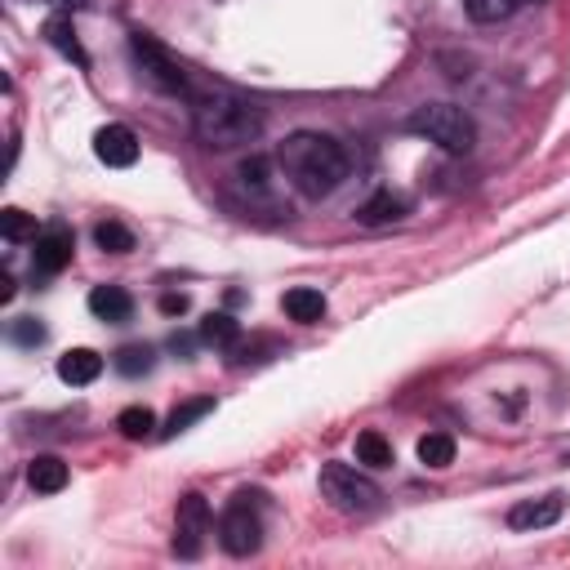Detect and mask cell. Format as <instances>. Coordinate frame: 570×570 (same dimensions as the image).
I'll list each match as a JSON object with an SVG mask.
<instances>
[{
    "label": "cell",
    "instance_id": "cell-1",
    "mask_svg": "<svg viewBox=\"0 0 570 570\" xmlns=\"http://www.w3.org/2000/svg\"><path fill=\"white\" fill-rule=\"evenodd\" d=\"M277 165H281V178L294 187L299 197L308 201H321L330 193H339L343 178H348V152L339 138L330 134H317V129H299L281 143L277 152Z\"/></svg>",
    "mask_w": 570,
    "mask_h": 570
},
{
    "label": "cell",
    "instance_id": "cell-2",
    "mask_svg": "<svg viewBox=\"0 0 570 570\" xmlns=\"http://www.w3.org/2000/svg\"><path fill=\"white\" fill-rule=\"evenodd\" d=\"M193 134L210 152H232L263 134V112L237 94H201L193 99Z\"/></svg>",
    "mask_w": 570,
    "mask_h": 570
},
{
    "label": "cell",
    "instance_id": "cell-3",
    "mask_svg": "<svg viewBox=\"0 0 570 570\" xmlns=\"http://www.w3.org/2000/svg\"><path fill=\"white\" fill-rule=\"evenodd\" d=\"M406 129L428 138V143H437L442 152H473V143H477L473 116L464 107H455V103H424V107H415Z\"/></svg>",
    "mask_w": 570,
    "mask_h": 570
},
{
    "label": "cell",
    "instance_id": "cell-4",
    "mask_svg": "<svg viewBox=\"0 0 570 570\" xmlns=\"http://www.w3.org/2000/svg\"><path fill=\"white\" fill-rule=\"evenodd\" d=\"M129 59H134L138 76H143L152 90H160V94H169V99H193V81H187V72L178 68V59H174L160 41L134 32V37H129Z\"/></svg>",
    "mask_w": 570,
    "mask_h": 570
},
{
    "label": "cell",
    "instance_id": "cell-5",
    "mask_svg": "<svg viewBox=\"0 0 570 570\" xmlns=\"http://www.w3.org/2000/svg\"><path fill=\"white\" fill-rule=\"evenodd\" d=\"M219 543L228 557H255L263 548V517H259V495L241 490L224 517H219Z\"/></svg>",
    "mask_w": 570,
    "mask_h": 570
},
{
    "label": "cell",
    "instance_id": "cell-6",
    "mask_svg": "<svg viewBox=\"0 0 570 570\" xmlns=\"http://www.w3.org/2000/svg\"><path fill=\"white\" fill-rule=\"evenodd\" d=\"M321 499L339 512H370L384 495H379V486L365 473H356L352 464H325L321 468Z\"/></svg>",
    "mask_w": 570,
    "mask_h": 570
},
{
    "label": "cell",
    "instance_id": "cell-7",
    "mask_svg": "<svg viewBox=\"0 0 570 570\" xmlns=\"http://www.w3.org/2000/svg\"><path fill=\"white\" fill-rule=\"evenodd\" d=\"M206 535H210V504H206V495L187 490L178 499V512H174V552L187 557V561L201 557Z\"/></svg>",
    "mask_w": 570,
    "mask_h": 570
},
{
    "label": "cell",
    "instance_id": "cell-8",
    "mask_svg": "<svg viewBox=\"0 0 570 570\" xmlns=\"http://www.w3.org/2000/svg\"><path fill=\"white\" fill-rule=\"evenodd\" d=\"M281 165L277 160H268V156H250V160H241L237 165V187L246 193V206L250 210H281V197H277V174Z\"/></svg>",
    "mask_w": 570,
    "mask_h": 570
},
{
    "label": "cell",
    "instance_id": "cell-9",
    "mask_svg": "<svg viewBox=\"0 0 570 570\" xmlns=\"http://www.w3.org/2000/svg\"><path fill=\"white\" fill-rule=\"evenodd\" d=\"M72 250H76V237L54 224L45 232H37V250H32V272L37 277H59L68 263H72Z\"/></svg>",
    "mask_w": 570,
    "mask_h": 570
},
{
    "label": "cell",
    "instance_id": "cell-10",
    "mask_svg": "<svg viewBox=\"0 0 570 570\" xmlns=\"http://www.w3.org/2000/svg\"><path fill=\"white\" fill-rule=\"evenodd\" d=\"M94 156L107 165V169H129L138 160V134L129 125H103L94 134Z\"/></svg>",
    "mask_w": 570,
    "mask_h": 570
},
{
    "label": "cell",
    "instance_id": "cell-11",
    "mask_svg": "<svg viewBox=\"0 0 570 570\" xmlns=\"http://www.w3.org/2000/svg\"><path fill=\"white\" fill-rule=\"evenodd\" d=\"M566 512V499L561 495H543V499H517L508 508V526L512 530H543V526H557Z\"/></svg>",
    "mask_w": 570,
    "mask_h": 570
},
{
    "label": "cell",
    "instance_id": "cell-12",
    "mask_svg": "<svg viewBox=\"0 0 570 570\" xmlns=\"http://www.w3.org/2000/svg\"><path fill=\"white\" fill-rule=\"evenodd\" d=\"M90 312H94L99 321H107V325H125V321L134 317V299H129V290H121V286H94V290H90Z\"/></svg>",
    "mask_w": 570,
    "mask_h": 570
},
{
    "label": "cell",
    "instance_id": "cell-13",
    "mask_svg": "<svg viewBox=\"0 0 570 570\" xmlns=\"http://www.w3.org/2000/svg\"><path fill=\"white\" fill-rule=\"evenodd\" d=\"M406 210H411V201H406L402 193H393V187H384V193H374V197L356 210V219H361L365 228H384V224L406 219Z\"/></svg>",
    "mask_w": 570,
    "mask_h": 570
},
{
    "label": "cell",
    "instance_id": "cell-14",
    "mask_svg": "<svg viewBox=\"0 0 570 570\" xmlns=\"http://www.w3.org/2000/svg\"><path fill=\"white\" fill-rule=\"evenodd\" d=\"M99 374H103V356H99L94 348H72V352H63V361H59V379H63V384H72V388L94 384Z\"/></svg>",
    "mask_w": 570,
    "mask_h": 570
},
{
    "label": "cell",
    "instance_id": "cell-15",
    "mask_svg": "<svg viewBox=\"0 0 570 570\" xmlns=\"http://www.w3.org/2000/svg\"><path fill=\"white\" fill-rule=\"evenodd\" d=\"M281 308H286V317H290V321H299V325H317V321L325 317V294H321V290H312V286H294V290H286Z\"/></svg>",
    "mask_w": 570,
    "mask_h": 570
},
{
    "label": "cell",
    "instance_id": "cell-16",
    "mask_svg": "<svg viewBox=\"0 0 570 570\" xmlns=\"http://www.w3.org/2000/svg\"><path fill=\"white\" fill-rule=\"evenodd\" d=\"M28 486H32L37 495H59V490L68 486V464H63L59 455H37V459L28 464Z\"/></svg>",
    "mask_w": 570,
    "mask_h": 570
},
{
    "label": "cell",
    "instance_id": "cell-17",
    "mask_svg": "<svg viewBox=\"0 0 570 570\" xmlns=\"http://www.w3.org/2000/svg\"><path fill=\"white\" fill-rule=\"evenodd\" d=\"M45 41L63 54V59H72L76 68H90V54L81 50V41H76V28H72V19H50L45 23Z\"/></svg>",
    "mask_w": 570,
    "mask_h": 570
},
{
    "label": "cell",
    "instance_id": "cell-18",
    "mask_svg": "<svg viewBox=\"0 0 570 570\" xmlns=\"http://www.w3.org/2000/svg\"><path fill=\"white\" fill-rule=\"evenodd\" d=\"M521 6H535V0H464V10H468V19L473 23H504V19H512Z\"/></svg>",
    "mask_w": 570,
    "mask_h": 570
},
{
    "label": "cell",
    "instance_id": "cell-19",
    "mask_svg": "<svg viewBox=\"0 0 570 570\" xmlns=\"http://www.w3.org/2000/svg\"><path fill=\"white\" fill-rule=\"evenodd\" d=\"M206 415H215V397H197V402H183V406H174V415L165 419V428H160V437H178V433H187L197 419H206Z\"/></svg>",
    "mask_w": 570,
    "mask_h": 570
},
{
    "label": "cell",
    "instance_id": "cell-20",
    "mask_svg": "<svg viewBox=\"0 0 570 570\" xmlns=\"http://www.w3.org/2000/svg\"><path fill=\"white\" fill-rule=\"evenodd\" d=\"M237 339H241V321H237V317L210 312V317L201 321V343H210V348H237Z\"/></svg>",
    "mask_w": 570,
    "mask_h": 570
},
{
    "label": "cell",
    "instance_id": "cell-21",
    "mask_svg": "<svg viewBox=\"0 0 570 570\" xmlns=\"http://www.w3.org/2000/svg\"><path fill=\"white\" fill-rule=\"evenodd\" d=\"M356 459L365 464V468H393V442L384 437V433H361L356 437Z\"/></svg>",
    "mask_w": 570,
    "mask_h": 570
},
{
    "label": "cell",
    "instance_id": "cell-22",
    "mask_svg": "<svg viewBox=\"0 0 570 570\" xmlns=\"http://www.w3.org/2000/svg\"><path fill=\"white\" fill-rule=\"evenodd\" d=\"M419 464H424V468H450V464H455V437H450V433H428V437H419Z\"/></svg>",
    "mask_w": 570,
    "mask_h": 570
},
{
    "label": "cell",
    "instance_id": "cell-23",
    "mask_svg": "<svg viewBox=\"0 0 570 570\" xmlns=\"http://www.w3.org/2000/svg\"><path fill=\"white\" fill-rule=\"evenodd\" d=\"M116 428H121V437H129V442H147V437L156 433V415H152L147 406H125V411L116 415Z\"/></svg>",
    "mask_w": 570,
    "mask_h": 570
},
{
    "label": "cell",
    "instance_id": "cell-24",
    "mask_svg": "<svg viewBox=\"0 0 570 570\" xmlns=\"http://www.w3.org/2000/svg\"><path fill=\"white\" fill-rule=\"evenodd\" d=\"M125 379H138V374H147L152 365H156V352L147 348V343H125L121 352H116V361H112Z\"/></svg>",
    "mask_w": 570,
    "mask_h": 570
},
{
    "label": "cell",
    "instance_id": "cell-25",
    "mask_svg": "<svg viewBox=\"0 0 570 570\" xmlns=\"http://www.w3.org/2000/svg\"><path fill=\"white\" fill-rule=\"evenodd\" d=\"M94 241H99V250H107V255H129V250H134V232H129L125 224H116V219L99 224V228H94Z\"/></svg>",
    "mask_w": 570,
    "mask_h": 570
},
{
    "label": "cell",
    "instance_id": "cell-26",
    "mask_svg": "<svg viewBox=\"0 0 570 570\" xmlns=\"http://www.w3.org/2000/svg\"><path fill=\"white\" fill-rule=\"evenodd\" d=\"M0 232H6V241H28L37 237V219L28 210H6L0 215Z\"/></svg>",
    "mask_w": 570,
    "mask_h": 570
},
{
    "label": "cell",
    "instance_id": "cell-27",
    "mask_svg": "<svg viewBox=\"0 0 570 570\" xmlns=\"http://www.w3.org/2000/svg\"><path fill=\"white\" fill-rule=\"evenodd\" d=\"M10 334H14V343H19V348H41V343H45V325H41L37 317H19Z\"/></svg>",
    "mask_w": 570,
    "mask_h": 570
},
{
    "label": "cell",
    "instance_id": "cell-28",
    "mask_svg": "<svg viewBox=\"0 0 570 570\" xmlns=\"http://www.w3.org/2000/svg\"><path fill=\"white\" fill-rule=\"evenodd\" d=\"M160 312L165 317H183L187 312V294H160Z\"/></svg>",
    "mask_w": 570,
    "mask_h": 570
},
{
    "label": "cell",
    "instance_id": "cell-29",
    "mask_svg": "<svg viewBox=\"0 0 570 570\" xmlns=\"http://www.w3.org/2000/svg\"><path fill=\"white\" fill-rule=\"evenodd\" d=\"M63 10H90V0H59Z\"/></svg>",
    "mask_w": 570,
    "mask_h": 570
}]
</instances>
